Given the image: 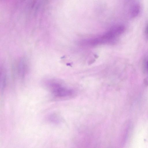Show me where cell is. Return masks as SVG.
<instances>
[{
	"mask_svg": "<svg viewBox=\"0 0 148 148\" xmlns=\"http://www.w3.org/2000/svg\"><path fill=\"white\" fill-rule=\"evenodd\" d=\"M124 27L122 26L115 27L103 35L86 41L85 43L91 45H96L103 43H113L116 37L124 32Z\"/></svg>",
	"mask_w": 148,
	"mask_h": 148,
	"instance_id": "6da1fadb",
	"label": "cell"
},
{
	"mask_svg": "<svg viewBox=\"0 0 148 148\" xmlns=\"http://www.w3.org/2000/svg\"><path fill=\"white\" fill-rule=\"evenodd\" d=\"M47 86L53 97L56 99H67L73 97L75 94L73 90L56 81H51L47 82Z\"/></svg>",
	"mask_w": 148,
	"mask_h": 148,
	"instance_id": "7a4b0ae2",
	"label": "cell"
},
{
	"mask_svg": "<svg viewBox=\"0 0 148 148\" xmlns=\"http://www.w3.org/2000/svg\"><path fill=\"white\" fill-rule=\"evenodd\" d=\"M48 119L50 122L53 123H56L59 122V118L54 114H52L49 116Z\"/></svg>",
	"mask_w": 148,
	"mask_h": 148,
	"instance_id": "3957f363",
	"label": "cell"
},
{
	"mask_svg": "<svg viewBox=\"0 0 148 148\" xmlns=\"http://www.w3.org/2000/svg\"><path fill=\"white\" fill-rule=\"evenodd\" d=\"M139 7L138 5H135L133 8L132 14L133 16H137L139 11Z\"/></svg>",
	"mask_w": 148,
	"mask_h": 148,
	"instance_id": "277c9868",
	"label": "cell"
},
{
	"mask_svg": "<svg viewBox=\"0 0 148 148\" xmlns=\"http://www.w3.org/2000/svg\"><path fill=\"white\" fill-rule=\"evenodd\" d=\"M145 64V66L146 69L147 71L148 72V60L146 62Z\"/></svg>",
	"mask_w": 148,
	"mask_h": 148,
	"instance_id": "5b68a950",
	"label": "cell"
},
{
	"mask_svg": "<svg viewBox=\"0 0 148 148\" xmlns=\"http://www.w3.org/2000/svg\"><path fill=\"white\" fill-rule=\"evenodd\" d=\"M147 34L148 36V25L147 26Z\"/></svg>",
	"mask_w": 148,
	"mask_h": 148,
	"instance_id": "8992f818",
	"label": "cell"
}]
</instances>
